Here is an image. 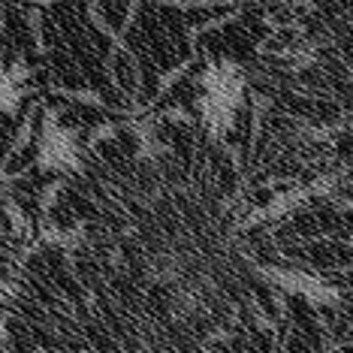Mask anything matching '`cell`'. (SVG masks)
I'll use <instances>...</instances> for the list:
<instances>
[{
  "label": "cell",
  "mask_w": 353,
  "mask_h": 353,
  "mask_svg": "<svg viewBox=\"0 0 353 353\" xmlns=\"http://www.w3.org/2000/svg\"><path fill=\"white\" fill-rule=\"evenodd\" d=\"M30 242V223L25 218L15 199L6 188L3 175H0V287L12 278L15 260L21 256V251Z\"/></svg>",
  "instance_id": "6da1fadb"
}]
</instances>
